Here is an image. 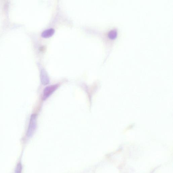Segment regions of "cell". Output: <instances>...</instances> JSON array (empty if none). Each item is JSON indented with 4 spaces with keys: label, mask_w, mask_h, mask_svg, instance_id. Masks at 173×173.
Listing matches in <instances>:
<instances>
[{
    "label": "cell",
    "mask_w": 173,
    "mask_h": 173,
    "mask_svg": "<svg viewBox=\"0 0 173 173\" xmlns=\"http://www.w3.org/2000/svg\"><path fill=\"white\" fill-rule=\"evenodd\" d=\"M58 85H52L46 87L43 91V99L45 100L51 95L58 89Z\"/></svg>",
    "instance_id": "1"
},
{
    "label": "cell",
    "mask_w": 173,
    "mask_h": 173,
    "mask_svg": "<svg viewBox=\"0 0 173 173\" xmlns=\"http://www.w3.org/2000/svg\"><path fill=\"white\" fill-rule=\"evenodd\" d=\"M54 32V29L53 28H48L42 32L41 36L44 38H48L52 36Z\"/></svg>",
    "instance_id": "2"
},
{
    "label": "cell",
    "mask_w": 173,
    "mask_h": 173,
    "mask_svg": "<svg viewBox=\"0 0 173 173\" xmlns=\"http://www.w3.org/2000/svg\"><path fill=\"white\" fill-rule=\"evenodd\" d=\"M41 81L44 85H48L49 82V78L47 74L44 71H42L41 73Z\"/></svg>",
    "instance_id": "3"
},
{
    "label": "cell",
    "mask_w": 173,
    "mask_h": 173,
    "mask_svg": "<svg viewBox=\"0 0 173 173\" xmlns=\"http://www.w3.org/2000/svg\"><path fill=\"white\" fill-rule=\"evenodd\" d=\"M23 170V166L21 159L17 165L15 169V173H22Z\"/></svg>",
    "instance_id": "4"
},
{
    "label": "cell",
    "mask_w": 173,
    "mask_h": 173,
    "mask_svg": "<svg viewBox=\"0 0 173 173\" xmlns=\"http://www.w3.org/2000/svg\"><path fill=\"white\" fill-rule=\"evenodd\" d=\"M117 34V31L115 29H113L109 32L108 36L111 38H114L116 37Z\"/></svg>",
    "instance_id": "5"
}]
</instances>
